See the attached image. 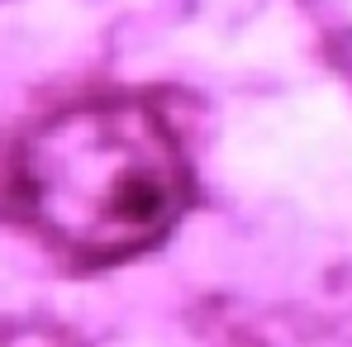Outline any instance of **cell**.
<instances>
[{
    "instance_id": "1",
    "label": "cell",
    "mask_w": 352,
    "mask_h": 347,
    "mask_svg": "<svg viewBox=\"0 0 352 347\" xmlns=\"http://www.w3.org/2000/svg\"><path fill=\"white\" fill-rule=\"evenodd\" d=\"M195 195L190 157L167 115L138 96L86 100L38 124L14 157L24 219L81 267L157 247Z\"/></svg>"
}]
</instances>
